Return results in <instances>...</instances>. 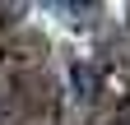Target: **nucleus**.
<instances>
[{
  "instance_id": "nucleus-1",
  "label": "nucleus",
  "mask_w": 130,
  "mask_h": 125,
  "mask_svg": "<svg viewBox=\"0 0 130 125\" xmlns=\"http://www.w3.org/2000/svg\"><path fill=\"white\" fill-rule=\"evenodd\" d=\"M70 84H74V93H79L84 102L98 97V74H93V65H74V70H70Z\"/></svg>"
},
{
  "instance_id": "nucleus-2",
  "label": "nucleus",
  "mask_w": 130,
  "mask_h": 125,
  "mask_svg": "<svg viewBox=\"0 0 130 125\" xmlns=\"http://www.w3.org/2000/svg\"><path fill=\"white\" fill-rule=\"evenodd\" d=\"M0 56H5V42H0Z\"/></svg>"
}]
</instances>
